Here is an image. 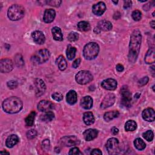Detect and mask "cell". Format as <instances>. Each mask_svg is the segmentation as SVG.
Masks as SVG:
<instances>
[{
	"mask_svg": "<svg viewBox=\"0 0 155 155\" xmlns=\"http://www.w3.org/2000/svg\"><path fill=\"white\" fill-rule=\"evenodd\" d=\"M142 41L141 33L139 30H135L131 35L129 52H128V61L131 63H134L138 57L140 44Z\"/></svg>",
	"mask_w": 155,
	"mask_h": 155,
	"instance_id": "cell-1",
	"label": "cell"
},
{
	"mask_svg": "<svg viewBox=\"0 0 155 155\" xmlns=\"http://www.w3.org/2000/svg\"><path fill=\"white\" fill-rule=\"evenodd\" d=\"M22 101L15 96L10 97L5 99L2 104L4 111L7 113H17L22 108Z\"/></svg>",
	"mask_w": 155,
	"mask_h": 155,
	"instance_id": "cell-2",
	"label": "cell"
},
{
	"mask_svg": "<svg viewBox=\"0 0 155 155\" xmlns=\"http://www.w3.org/2000/svg\"><path fill=\"white\" fill-rule=\"evenodd\" d=\"M24 8L19 4H13L10 7L7 11L8 18L12 21H18L24 17Z\"/></svg>",
	"mask_w": 155,
	"mask_h": 155,
	"instance_id": "cell-3",
	"label": "cell"
},
{
	"mask_svg": "<svg viewBox=\"0 0 155 155\" xmlns=\"http://www.w3.org/2000/svg\"><path fill=\"white\" fill-rule=\"evenodd\" d=\"M99 47L96 42H89L85 45L83 49V55L86 59H94L98 54Z\"/></svg>",
	"mask_w": 155,
	"mask_h": 155,
	"instance_id": "cell-4",
	"label": "cell"
},
{
	"mask_svg": "<svg viewBox=\"0 0 155 155\" xmlns=\"http://www.w3.org/2000/svg\"><path fill=\"white\" fill-rule=\"evenodd\" d=\"M50 52L47 49H42L36 51L31 57V61L37 64H41L47 61L50 58Z\"/></svg>",
	"mask_w": 155,
	"mask_h": 155,
	"instance_id": "cell-5",
	"label": "cell"
},
{
	"mask_svg": "<svg viewBox=\"0 0 155 155\" xmlns=\"http://www.w3.org/2000/svg\"><path fill=\"white\" fill-rule=\"evenodd\" d=\"M75 80L78 84L85 85L93 80V76L88 71H80L76 74Z\"/></svg>",
	"mask_w": 155,
	"mask_h": 155,
	"instance_id": "cell-6",
	"label": "cell"
},
{
	"mask_svg": "<svg viewBox=\"0 0 155 155\" xmlns=\"http://www.w3.org/2000/svg\"><path fill=\"white\" fill-rule=\"evenodd\" d=\"M105 147L110 154H116L119 153V145L118 139L114 137L109 139L106 143Z\"/></svg>",
	"mask_w": 155,
	"mask_h": 155,
	"instance_id": "cell-7",
	"label": "cell"
},
{
	"mask_svg": "<svg viewBox=\"0 0 155 155\" xmlns=\"http://www.w3.org/2000/svg\"><path fill=\"white\" fill-rule=\"evenodd\" d=\"M121 94V104L126 107H129L131 105V93L129 91L128 87L124 85L120 90Z\"/></svg>",
	"mask_w": 155,
	"mask_h": 155,
	"instance_id": "cell-8",
	"label": "cell"
},
{
	"mask_svg": "<svg viewBox=\"0 0 155 155\" xmlns=\"http://www.w3.org/2000/svg\"><path fill=\"white\" fill-rule=\"evenodd\" d=\"M59 143L61 145L65 147H71L79 145L80 143V140L74 136H67L61 138Z\"/></svg>",
	"mask_w": 155,
	"mask_h": 155,
	"instance_id": "cell-9",
	"label": "cell"
},
{
	"mask_svg": "<svg viewBox=\"0 0 155 155\" xmlns=\"http://www.w3.org/2000/svg\"><path fill=\"white\" fill-rule=\"evenodd\" d=\"M1 68L0 71L1 73H8L11 71L13 70V64L10 59L5 58L1 60L0 62Z\"/></svg>",
	"mask_w": 155,
	"mask_h": 155,
	"instance_id": "cell-10",
	"label": "cell"
},
{
	"mask_svg": "<svg viewBox=\"0 0 155 155\" xmlns=\"http://www.w3.org/2000/svg\"><path fill=\"white\" fill-rule=\"evenodd\" d=\"M35 86V93L36 96L42 95L46 89V86L44 82L41 79H36L34 82Z\"/></svg>",
	"mask_w": 155,
	"mask_h": 155,
	"instance_id": "cell-11",
	"label": "cell"
},
{
	"mask_svg": "<svg viewBox=\"0 0 155 155\" xmlns=\"http://www.w3.org/2000/svg\"><path fill=\"white\" fill-rule=\"evenodd\" d=\"M115 102V95L113 93H109L107 94L102 101L101 104V108L105 109L110 107L114 104Z\"/></svg>",
	"mask_w": 155,
	"mask_h": 155,
	"instance_id": "cell-12",
	"label": "cell"
},
{
	"mask_svg": "<svg viewBox=\"0 0 155 155\" xmlns=\"http://www.w3.org/2000/svg\"><path fill=\"white\" fill-rule=\"evenodd\" d=\"M102 87L107 90H114L116 88L117 83L115 79H107L103 81L101 83Z\"/></svg>",
	"mask_w": 155,
	"mask_h": 155,
	"instance_id": "cell-13",
	"label": "cell"
},
{
	"mask_svg": "<svg viewBox=\"0 0 155 155\" xmlns=\"http://www.w3.org/2000/svg\"><path fill=\"white\" fill-rule=\"evenodd\" d=\"M53 108V104L48 101L42 100L38 104V109L41 112H47Z\"/></svg>",
	"mask_w": 155,
	"mask_h": 155,
	"instance_id": "cell-14",
	"label": "cell"
},
{
	"mask_svg": "<svg viewBox=\"0 0 155 155\" xmlns=\"http://www.w3.org/2000/svg\"><path fill=\"white\" fill-rule=\"evenodd\" d=\"M142 116L143 119L148 122H153L155 119L154 110L151 108H148L142 111Z\"/></svg>",
	"mask_w": 155,
	"mask_h": 155,
	"instance_id": "cell-15",
	"label": "cell"
},
{
	"mask_svg": "<svg viewBox=\"0 0 155 155\" xmlns=\"http://www.w3.org/2000/svg\"><path fill=\"white\" fill-rule=\"evenodd\" d=\"M106 10V6L104 2H99L93 6V13L97 16L102 15Z\"/></svg>",
	"mask_w": 155,
	"mask_h": 155,
	"instance_id": "cell-16",
	"label": "cell"
},
{
	"mask_svg": "<svg viewBox=\"0 0 155 155\" xmlns=\"http://www.w3.org/2000/svg\"><path fill=\"white\" fill-rule=\"evenodd\" d=\"M31 37L35 43L37 44H42L45 42V37L44 33L41 31H35L31 33Z\"/></svg>",
	"mask_w": 155,
	"mask_h": 155,
	"instance_id": "cell-17",
	"label": "cell"
},
{
	"mask_svg": "<svg viewBox=\"0 0 155 155\" xmlns=\"http://www.w3.org/2000/svg\"><path fill=\"white\" fill-rule=\"evenodd\" d=\"M98 134V131L96 129H92L89 128L88 130H86L83 133V136L84 139L87 141H91L95 139Z\"/></svg>",
	"mask_w": 155,
	"mask_h": 155,
	"instance_id": "cell-18",
	"label": "cell"
},
{
	"mask_svg": "<svg viewBox=\"0 0 155 155\" xmlns=\"http://www.w3.org/2000/svg\"><path fill=\"white\" fill-rule=\"evenodd\" d=\"M56 12L53 9H47L44 12L43 19L45 22L50 23L54 20Z\"/></svg>",
	"mask_w": 155,
	"mask_h": 155,
	"instance_id": "cell-19",
	"label": "cell"
},
{
	"mask_svg": "<svg viewBox=\"0 0 155 155\" xmlns=\"http://www.w3.org/2000/svg\"><path fill=\"white\" fill-rule=\"evenodd\" d=\"M81 107L85 109H90L93 106V99L90 96H86L83 97L81 100Z\"/></svg>",
	"mask_w": 155,
	"mask_h": 155,
	"instance_id": "cell-20",
	"label": "cell"
},
{
	"mask_svg": "<svg viewBox=\"0 0 155 155\" xmlns=\"http://www.w3.org/2000/svg\"><path fill=\"white\" fill-rule=\"evenodd\" d=\"M154 48L151 47L147 52L145 56V61L148 64H151L155 61V55H154Z\"/></svg>",
	"mask_w": 155,
	"mask_h": 155,
	"instance_id": "cell-21",
	"label": "cell"
},
{
	"mask_svg": "<svg viewBox=\"0 0 155 155\" xmlns=\"http://www.w3.org/2000/svg\"><path fill=\"white\" fill-rule=\"evenodd\" d=\"M97 27L100 30L109 31V30H111L113 25H112V24L110 21H107V20H102L98 22Z\"/></svg>",
	"mask_w": 155,
	"mask_h": 155,
	"instance_id": "cell-22",
	"label": "cell"
},
{
	"mask_svg": "<svg viewBox=\"0 0 155 155\" xmlns=\"http://www.w3.org/2000/svg\"><path fill=\"white\" fill-rule=\"evenodd\" d=\"M19 142V137L16 134H12L9 136L6 140L5 145L8 148H12Z\"/></svg>",
	"mask_w": 155,
	"mask_h": 155,
	"instance_id": "cell-23",
	"label": "cell"
},
{
	"mask_svg": "<svg viewBox=\"0 0 155 155\" xmlns=\"http://www.w3.org/2000/svg\"><path fill=\"white\" fill-rule=\"evenodd\" d=\"M67 102L70 104L73 105L77 102V93L74 90H70L66 96Z\"/></svg>",
	"mask_w": 155,
	"mask_h": 155,
	"instance_id": "cell-24",
	"label": "cell"
},
{
	"mask_svg": "<svg viewBox=\"0 0 155 155\" xmlns=\"http://www.w3.org/2000/svg\"><path fill=\"white\" fill-rule=\"evenodd\" d=\"M51 33L53 38L56 41H61L63 39V35L61 31V30L58 27H54L51 29Z\"/></svg>",
	"mask_w": 155,
	"mask_h": 155,
	"instance_id": "cell-25",
	"label": "cell"
},
{
	"mask_svg": "<svg viewBox=\"0 0 155 155\" xmlns=\"http://www.w3.org/2000/svg\"><path fill=\"white\" fill-rule=\"evenodd\" d=\"M83 120L84 123L87 125L93 124L94 122V117L93 114L90 111L84 113L83 115Z\"/></svg>",
	"mask_w": 155,
	"mask_h": 155,
	"instance_id": "cell-26",
	"label": "cell"
},
{
	"mask_svg": "<svg viewBox=\"0 0 155 155\" xmlns=\"http://www.w3.org/2000/svg\"><path fill=\"white\" fill-rule=\"evenodd\" d=\"M56 63L57 66L58 67L59 69L61 71H63L66 69L67 67V63L64 58V57L62 55L59 56L56 60Z\"/></svg>",
	"mask_w": 155,
	"mask_h": 155,
	"instance_id": "cell-27",
	"label": "cell"
},
{
	"mask_svg": "<svg viewBox=\"0 0 155 155\" xmlns=\"http://www.w3.org/2000/svg\"><path fill=\"white\" fill-rule=\"evenodd\" d=\"M119 113L118 111H108L104 114V119L105 121L109 122L111 120H113L114 118H116L119 116Z\"/></svg>",
	"mask_w": 155,
	"mask_h": 155,
	"instance_id": "cell-28",
	"label": "cell"
},
{
	"mask_svg": "<svg viewBox=\"0 0 155 155\" xmlns=\"http://www.w3.org/2000/svg\"><path fill=\"white\" fill-rule=\"evenodd\" d=\"M76 53V48L74 47H73L70 45H68L67 50H66V54L67 57L69 60H72L74 58Z\"/></svg>",
	"mask_w": 155,
	"mask_h": 155,
	"instance_id": "cell-29",
	"label": "cell"
},
{
	"mask_svg": "<svg viewBox=\"0 0 155 155\" xmlns=\"http://www.w3.org/2000/svg\"><path fill=\"white\" fill-rule=\"evenodd\" d=\"M54 117V114L51 111L45 112L44 114L41 115V119L44 122H50Z\"/></svg>",
	"mask_w": 155,
	"mask_h": 155,
	"instance_id": "cell-30",
	"label": "cell"
},
{
	"mask_svg": "<svg viewBox=\"0 0 155 155\" xmlns=\"http://www.w3.org/2000/svg\"><path fill=\"white\" fill-rule=\"evenodd\" d=\"M35 116H36V113L35 111H32L25 118V124L27 127H31L33 125Z\"/></svg>",
	"mask_w": 155,
	"mask_h": 155,
	"instance_id": "cell-31",
	"label": "cell"
},
{
	"mask_svg": "<svg viewBox=\"0 0 155 155\" xmlns=\"http://www.w3.org/2000/svg\"><path fill=\"white\" fill-rule=\"evenodd\" d=\"M134 145L136 148L138 150H143L146 147V144L144 141L140 138H136L134 141Z\"/></svg>",
	"mask_w": 155,
	"mask_h": 155,
	"instance_id": "cell-32",
	"label": "cell"
},
{
	"mask_svg": "<svg viewBox=\"0 0 155 155\" xmlns=\"http://www.w3.org/2000/svg\"><path fill=\"white\" fill-rule=\"evenodd\" d=\"M137 124L136 123L132 120H128L125 124V130L127 131H132L136 129Z\"/></svg>",
	"mask_w": 155,
	"mask_h": 155,
	"instance_id": "cell-33",
	"label": "cell"
},
{
	"mask_svg": "<svg viewBox=\"0 0 155 155\" xmlns=\"http://www.w3.org/2000/svg\"><path fill=\"white\" fill-rule=\"evenodd\" d=\"M78 28L81 31H87L90 29V25L88 22L81 21L78 24Z\"/></svg>",
	"mask_w": 155,
	"mask_h": 155,
	"instance_id": "cell-34",
	"label": "cell"
},
{
	"mask_svg": "<svg viewBox=\"0 0 155 155\" xmlns=\"http://www.w3.org/2000/svg\"><path fill=\"white\" fill-rule=\"evenodd\" d=\"M142 136H143V138L148 142L151 141L153 139V137H154V134H153V132L151 130L147 131L146 132L143 133Z\"/></svg>",
	"mask_w": 155,
	"mask_h": 155,
	"instance_id": "cell-35",
	"label": "cell"
},
{
	"mask_svg": "<svg viewBox=\"0 0 155 155\" xmlns=\"http://www.w3.org/2000/svg\"><path fill=\"white\" fill-rule=\"evenodd\" d=\"M78 39H79V35L76 32L72 31L68 35V39L71 42L77 41Z\"/></svg>",
	"mask_w": 155,
	"mask_h": 155,
	"instance_id": "cell-36",
	"label": "cell"
},
{
	"mask_svg": "<svg viewBox=\"0 0 155 155\" xmlns=\"http://www.w3.org/2000/svg\"><path fill=\"white\" fill-rule=\"evenodd\" d=\"M15 63L18 67H21L24 65V60L21 54H16L15 56Z\"/></svg>",
	"mask_w": 155,
	"mask_h": 155,
	"instance_id": "cell-37",
	"label": "cell"
},
{
	"mask_svg": "<svg viewBox=\"0 0 155 155\" xmlns=\"http://www.w3.org/2000/svg\"><path fill=\"white\" fill-rule=\"evenodd\" d=\"M132 18L134 21H139L142 18L141 12L137 10L133 11L132 13Z\"/></svg>",
	"mask_w": 155,
	"mask_h": 155,
	"instance_id": "cell-38",
	"label": "cell"
},
{
	"mask_svg": "<svg viewBox=\"0 0 155 155\" xmlns=\"http://www.w3.org/2000/svg\"><path fill=\"white\" fill-rule=\"evenodd\" d=\"M27 137L29 139H32L35 138L37 135V131L35 130H30L27 133Z\"/></svg>",
	"mask_w": 155,
	"mask_h": 155,
	"instance_id": "cell-39",
	"label": "cell"
},
{
	"mask_svg": "<svg viewBox=\"0 0 155 155\" xmlns=\"http://www.w3.org/2000/svg\"><path fill=\"white\" fill-rule=\"evenodd\" d=\"M51 96H52V98L56 101H61V100L63 99V95L61 93L58 92L54 93L53 94H52Z\"/></svg>",
	"mask_w": 155,
	"mask_h": 155,
	"instance_id": "cell-40",
	"label": "cell"
},
{
	"mask_svg": "<svg viewBox=\"0 0 155 155\" xmlns=\"http://www.w3.org/2000/svg\"><path fill=\"white\" fill-rule=\"evenodd\" d=\"M42 148L45 150V151H48L50 148V140L48 139H45L42 142Z\"/></svg>",
	"mask_w": 155,
	"mask_h": 155,
	"instance_id": "cell-41",
	"label": "cell"
},
{
	"mask_svg": "<svg viewBox=\"0 0 155 155\" xmlns=\"http://www.w3.org/2000/svg\"><path fill=\"white\" fill-rule=\"evenodd\" d=\"M148 81H149L148 77H147V76L143 77L142 78H141L139 80V81H138V85L140 86V87L141 86H143V85H145V84H147Z\"/></svg>",
	"mask_w": 155,
	"mask_h": 155,
	"instance_id": "cell-42",
	"label": "cell"
},
{
	"mask_svg": "<svg viewBox=\"0 0 155 155\" xmlns=\"http://www.w3.org/2000/svg\"><path fill=\"white\" fill-rule=\"evenodd\" d=\"M46 2L47 4L50 5L51 6H54V7H58L61 5L62 1H59V0H58V1H46Z\"/></svg>",
	"mask_w": 155,
	"mask_h": 155,
	"instance_id": "cell-43",
	"label": "cell"
},
{
	"mask_svg": "<svg viewBox=\"0 0 155 155\" xmlns=\"http://www.w3.org/2000/svg\"><path fill=\"white\" fill-rule=\"evenodd\" d=\"M8 87L10 89H14L15 88L17 87L18 86V82L16 81H13V80H12V81H10L7 82V84Z\"/></svg>",
	"mask_w": 155,
	"mask_h": 155,
	"instance_id": "cell-44",
	"label": "cell"
},
{
	"mask_svg": "<svg viewBox=\"0 0 155 155\" xmlns=\"http://www.w3.org/2000/svg\"><path fill=\"white\" fill-rule=\"evenodd\" d=\"M68 154H82V153L80 151L78 147H74L70 150Z\"/></svg>",
	"mask_w": 155,
	"mask_h": 155,
	"instance_id": "cell-45",
	"label": "cell"
},
{
	"mask_svg": "<svg viewBox=\"0 0 155 155\" xmlns=\"http://www.w3.org/2000/svg\"><path fill=\"white\" fill-rule=\"evenodd\" d=\"M91 154H93V155H101L102 154V151L98 149V148H95V149H93L91 153H90Z\"/></svg>",
	"mask_w": 155,
	"mask_h": 155,
	"instance_id": "cell-46",
	"label": "cell"
},
{
	"mask_svg": "<svg viewBox=\"0 0 155 155\" xmlns=\"http://www.w3.org/2000/svg\"><path fill=\"white\" fill-rule=\"evenodd\" d=\"M81 63V59L80 58H78L76 59L73 62V64H72V67L74 68H76Z\"/></svg>",
	"mask_w": 155,
	"mask_h": 155,
	"instance_id": "cell-47",
	"label": "cell"
},
{
	"mask_svg": "<svg viewBox=\"0 0 155 155\" xmlns=\"http://www.w3.org/2000/svg\"><path fill=\"white\" fill-rule=\"evenodd\" d=\"M132 2L131 1H124V8H128L131 6Z\"/></svg>",
	"mask_w": 155,
	"mask_h": 155,
	"instance_id": "cell-48",
	"label": "cell"
},
{
	"mask_svg": "<svg viewBox=\"0 0 155 155\" xmlns=\"http://www.w3.org/2000/svg\"><path fill=\"white\" fill-rule=\"evenodd\" d=\"M116 70H117L118 71L121 72V71H122L124 70V66H123L122 65L119 64H117V65L116 66Z\"/></svg>",
	"mask_w": 155,
	"mask_h": 155,
	"instance_id": "cell-49",
	"label": "cell"
},
{
	"mask_svg": "<svg viewBox=\"0 0 155 155\" xmlns=\"http://www.w3.org/2000/svg\"><path fill=\"white\" fill-rule=\"evenodd\" d=\"M111 131L112 134H114V135H116V134H117L119 133V130H118V128H116V127H113V128H111Z\"/></svg>",
	"mask_w": 155,
	"mask_h": 155,
	"instance_id": "cell-50",
	"label": "cell"
},
{
	"mask_svg": "<svg viewBox=\"0 0 155 155\" xmlns=\"http://www.w3.org/2000/svg\"><path fill=\"white\" fill-rule=\"evenodd\" d=\"M120 13L119 12H117L116 13H114V16H113V18H114V19H117L119 18H120Z\"/></svg>",
	"mask_w": 155,
	"mask_h": 155,
	"instance_id": "cell-51",
	"label": "cell"
},
{
	"mask_svg": "<svg viewBox=\"0 0 155 155\" xmlns=\"http://www.w3.org/2000/svg\"><path fill=\"white\" fill-rule=\"evenodd\" d=\"M154 25H155V22L154 21H152L150 22V26L153 28H154Z\"/></svg>",
	"mask_w": 155,
	"mask_h": 155,
	"instance_id": "cell-52",
	"label": "cell"
},
{
	"mask_svg": "<svg viewBox=\"0 0 155 155\" xmlns=\"http://www.w3.org/2000/svg\"><path fill=\"white\" fill-rule=\"evenodd\" d=\"M94 32L96 33H100V31H101V30L97 28V27H96L95 28H94Z\"/></svg>",
	"mask_w": 155,
	"mask_h": 155,
	"instance_id": "cell-53",
	"label": "cell"
},
{
	"mask_svg": "<svg viewBox=\"0 0 155 155\" xmlns=\"http://www.w3.org/2000/svg\"><path fill=\"white\" fill-rule=\"evenodd\" d=\"M0 154H9L10 153L8 152H7V151H1L0 152Z\"/></svg>",
	"mask_w": 155,
	"mask_h": 155,
	"instance_id": "cell-54",
	"label": "cell"
},
{
	"mask_svg": "<svg viewBox=\"0 0 155 155\" xmlns=\"http://www.w3.org/2000/svg\"><path fill=\"white\" fill-rule=\"evenodd\" d=\"M112 2H114V4H116L118 2V1H112Z\"/></svg>",
	"mask_w": 155,
	"mask_h": 155,
	"instance_id": "cell-55",
	"label": "cell"
}]
</instances>
